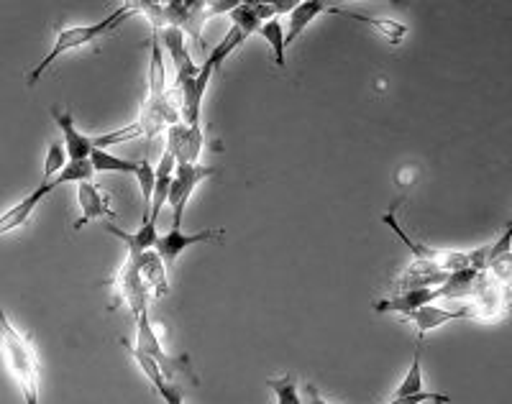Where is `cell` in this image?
<instances>
[{
  "instance_id": "9",
  "label": "cell",
  "mask_w": 512,
  "mask_h": 404,
  "mask_svg": "<svg viewBox=\"0 0 512 404\" xmlns=\"http://www.w3.org/2000/svg\"><path fill=\"white\" fill-rule=\"evenodd\" d=\"M77 205H80V215L75 220V231L85 228L88 223L98 218H116V210L111 205V195L100 190L95 182H80L77 185Z\"/></svg>"
},
{
  "instance_id": "1",
  "label": "cell",
  "mask_w": 512,
  "mask_h": 404,
  "mask_svg": "<svg viewBox=\"0 0 512 404\" xmlns=\"http://www.w3.org/2000/svg\"><path fill=\"white\" fill-rule=\"evenodd\" d=\"M0 351L6 358V366L16 379L21 397L26 404H39L41 397V364L36 348L31 346L29 335L18 325L11 323L6 310L0 307Z\"/></svg>"
},
{
  "instance_id": "24",
  "label": "cell",
  "mask_w": 512,
  "mask_h": 404,
  "mask_svg": "<svg viewBox=\"0 0 512 404\" xmlns=\"http://www.w3.org/2000/svg\"><path fill=\"white\" fill-rule=\"evenodd\" d=\"M244 41H246L244 34H241L236 26H231V29H228V34H226V39H221V41H218V47L210 49L205 64H210V67H213V72H218L223 67V62H226V59L231 57V54L236 52L241 44H244Z\"/></svg>"
},
{
  "instance_id": "5",
  "label": "cell",
  "mask_w": 512,
  "mask_h": 404,
  "mask_svg": "<svg viewBox=\"0 0 512 404\" xmlns=\"http://www.w3.org/2000/svg\"><path fill=\"white\" fill-rule=\"evenodd\" d=\"M111 287H113L111 310H116V307L123 305L136 318L141 310H146V307H149V289H146L144 279H141L139 259L123 261L121 272L116 274V279L111 282Z\"/></svg>"
},
{
  "instance_id": "14",
  "label": "cell",
  "mask_w": 512,
  "mask_h": 404,
  "mask_svg": "<svg viewBox=\"0 0 512 404\" xmlns=\"http://www.w3.org/2000/svg\"><path fill=\"white\" fill-rule=\"evenodd\" d=\"M448 274L438 269L433 261L415 259L413 264L392 282V295L395 292H408V289H428V287H441L446 282Z\"/></svg>"
},
{
  "instance_id": "7",
  "label": "cell",
  "mask_w": 512,
  "mask_h": 404,
  "mask_svg": "<svg viewBox=\"0 0 512 404\" xmlns=\"http://www.w3.org/2000/svg\"><path fill=\"white\" fill-rule=\"evenodd\" d=\"M164 149L175 156L177 164H200V156L205 149L203 123L200 126H187L175 123L167 128V146Z\"/></svg>"
},
{
  "instance_id": "19",
  "label": "cell",
  "mask_w": 512,
  "mask_h": 404,
  "mask_svg": "<svg viewBox=\"0 0 512 404\" xmlns=\"http://www.w3.org/2000/svg\"><path fill=\"white\" fill-rule=\"evenodd\" d=\"M139 272L141 279H144L146 289H149V297L152 300H164L169 295V277H167V266L159 259L157 251H146L139 259Z\"/></svg>"
},
{
  "instance_id": "4",
  "label": "cell",
  "mask_w": 512,
  "mask_h": 404,
  "mask_svg": "<svg viewBox=\"0 0 512 404\" xmlns=\"http://www.w3.org/2000/svg\"><path fill=\"white\" fill-rule=\"evenodd\" d=\"M213 174H216V169L208 167V164H177L167 195V205L172 208V220H175L172 226L182 228V215H185V205L190 202L192 192Z\"/></svg>"
},
{
  "instance_id": "6",
  "label": "cell",
  "mask_w": 512,
  "mask_h": 404,
  "mask_svg": "<svg viewBox=\"0 0 512 404\" xmlns=\"http://www.w3.org/2000/svg\"><path fill=\"white\" fill-rule=\"evenodd\" d=\"M223 238H226V231H223V228H208V231L200 233H185L182 228H172V231L157 238L154 251H157V256L169 269V266L177 261V256L185 249H190V246H195V243H221Z\"/></svg>"
},
{
  "instance_id": "30",
  "label": "cell",
  "mask_w": 512,
  "mask_h": 404,
  "mask_svg": "<svg viewBox=\"0 0 512 404\" xmlns=\"http://www.w3.org/2000/svg\"><path fill=\"white\" fill-rule=\"evenodd\" d=\"M300 399H303V404H331L328 399H323V394L318 392L315 384H303L300 387Z\"/></svg>"
},
{
  "instance_id": "10",
  "label": "cell",
  "mask_w": 512,
  "mask_h": 404,
  "mask_svg": "<svg viewBox=\"0 0 512 404\" xmlns=\"http://www.w3.org/2000/svg\"><path fill=\"white\" fill-rule=\"evenodd\" d=\"M159 41H162V49H167L169 59L175 62V82L172 85H180V82L192 80L198 77L200 67L192 62L190 49H187V34L175 26H164L162 31H157Z\"/></svg>"
},
{
  "instance_id": "23",
  "label": "cell",
  "mask_w": 512,
  "mask_h": 404,
  "mask_svg": "<svg viewBox=\"0 0 512 404\" xmlns=\"http://www.w3.org/2000/svg\"><path fill=\"white\" fill-rule=\"evenodd\" d=\"M262 39L267 41L269 47L274 52V64L280 67V70H287V47H285V29H282L280 18H272L267 24H262L259 29Z\"/></svg>"
},
{
  "instance_id": "25",
  "label": "cell",
  "mask_w": 512,
  "mask_h": 404,
  "mask_svg": "<svg viewBox=\"0 0 512 404\" xmlns=\"http://www.w3.org/2000/svg\"><path fill=\"white\" fill-rule=\"evenodd\" d=\"M90 164H93L95 172H118V174H136V164L131 159H121V156H113L111 151L93 149L90 154Z\"/></svg>"
},
{
  "instance_id": "17",
  "label": "cell",
  "mask_w": 512,
  "mask_h": 404,
  "mask_svg": "<svg viewBox=\"0 0 512 404\" xmlns=\"http://www.w3.org/2000/svg\"><path fill=\"white\" fill-rule=\"evenodd\" d=\"M331 3H323V0H303V3H295L290 13H287V21H290V29L285 34V47L290 49L295 44V39L313 24L315 18L323 16V13H331Z\"/></svg>"
},
{
  "instance_id": "22",
  "label": "cell",
  "mask_w": 512,
  "mask_h": 404,
  "mask_svg": "<svg viewBox=\"0 0 512 404\" xmlns=\"http://www.w3.org/2000/svg\"><path fill=\"white\" fill-rule=\"evenodd\" d=\"M136 139H144V131H141L139 121L128 123V126L123 128H116V131L100 133V136H90V144H93V149L108 151L111 146L128 144V141H136Z\"/></svg>"
},
{
  "instance_id": "13",
  "label": "cell",
  "mask_w": 512,
  "mask_h": 404,
  "mask_svg": "<svg viewBox=\"0 0 512 404\" xmlns=\"http://www.w3.org/2000/svg\"><path fill=\"white\" fill-rule=\"evenodd\" d=\"M402 318L408 320V323L418 330V338H425L431 330L443 328V325L454 323V320H469V315H466L464 305L454 307V310H446V307H438L436 302H433V305L418 307V310L408 312V315H402Z\"/></svg>"
},
{
  "instance_id": "2",
  "label": "cell",
  "mask_w": 512,
  "mask_h": 404,
  "mask_svg": "<svg viewBox=\"0 0 512 404\" xmlns=\"http://www.w3.org/2000/svg\"><path fill=\"white\" fill-rule=\"evenodd\" d=\"M134 13H139V3H123V6H118L111 16H105L103 21H98V24L62 26V29L57 31V36H54V44H52V49L47 52V57L41 59L34 70L29 72V80L26 82H29V85H36V82L41 80V75H44V72H47L49 67H52L59 57H62V54L75 52V49L88 47V44H93V41L103 39V36H108L111 31H116L118 26H121L126 18L134 16Z\"/></svg>"
},
{
  "instance_id": "11",
  "label": "cell",
  "mask_w": 512,
  "mask_h": 404,
  "mask_svg": "<svg viewBox=\"0 0 512 404\" xmlns=\"http://www.w3.org/2000/svg\"><path fill=\"white\" fill-rule=\"evenodd\" d=\"M121 343L126 346V351L131 353V358H134L136 364H139V369L144 371V376L149 379V384L154 387V392L159 394V397L164 399V404H185V392H182L180 384H175V381L164 379L162 369H159L157 364H154L152 358L146 356V353H141L139 348H134L131 343L126 341V338H121Z\"/></svg>"
},
{
  "instance_id": "26",
  "label": "cell",
  "mask_w": 512,
  "mask_h": 404,
  "mask_svg": "<svg viewBox=\"0 0 512 404\" xmlns=\"http://www.w3.org/2000/svg\"><path fill=\"white\" fill-rule=\"evenodd\" d=\"M267 387L272 389L274 397H277V404H303L300 399V387L292 374H280L267 379Z\"/></svg>"
},
{
  "instance_id": "3",
  "label": "cell",
  "mask_w": 512,
  "mask_h": 404,
  "mask_svg": "<svg viewBox=\"0 0 512 404\" xmlns=\"http://www.w3.org/2000/svg\"><path fill=\"white\" fill-rule=\"evenodd\" d=\"M134 348H139L141 353H146V356L152 358L154 364L162 369L164 379H175V376L182 374V376H187L192 384H198V376L192 374L190 358H187V356H172V353H169L167 348L162 346L157 330H154V325H152V318H149V307H146V310H141L139 315H136V343H134Z\"/></svg>"
},
{
  "instance_id": "15",
  "label": "cell",
  "mask_w": 512,
  "mask_h": 404,
  "mask_svg": "<svg viewBox=\"0 0 512 404\" xmlns=\"http://www.w3.org/2000/svg\"><path fill=\"white\" fill-rule=\"evenodd\" d=\"M443 300L441 287H428V289H408V292H395V295L384 297V300L374 302V312H400V315H408V312L418 310L423 305H433V302Z\"/></svg>"
},
{
  "instance_id": "8",
  "label": "cell",
  "mask_w": 512,
  "mask_h": 404,
  "mask_svg": "<svg viewBox=\"0 0 512 404\" xmlns=\"http://www.w3.org/2000/svg\"><path fill=\"white\" fill-rule=\"evenodd\" d=\"M59 185H62V182H59L57 177L49 179V182H41L39 187H34V190L24 197V200L16 202L11 210H6V213L0 215V236H6V233H11V231H18V228H24L26 223L31 220V215L36 213V208H39L41 202L47 200V197L52 195Z\"/></svg>"
},
{
  "instance_id": "21",
  "label": "cell",
  "mask_w": 512,
  "mask_h": 404,
  "mask_svg": "<svg viewBox=\"0 0 512 404\" xmlns=\"http://www.w3.org/2000/svg\"><path fill=\"white\" fill-rule=\"evenodd\" d=\"M420 356H423V338H418V346H415V353H413V364H410L408 374H405V379L400 381V387H397L395 392H392L390 399H402V397H410V394L425 392L423 366H420Z\"/></svg>"
},
{
  "instance_id": "27",
  "label": "cell",
  "mask_w": 512,
  "mask_h": 404,
  "mask_svg": "<svg viewBox=\"0 0 512 404\" xmlns=\"http://www.w3.org/2000/svg\"><path fill=\"white\" fill-rule=\"evenodd\" d=\"M136 179H139V190L141 197H144V220L149 218V205H152V195H154V167L149 159H141L136 164Z\"/></svg>"
},
{
  "instance_id": "29",
  "label": "cell",
  "mask_w": 512,
  "mask_h": 404,
  "mask_svg": "<svg viewBox=\"0 0 512 404\" xmlns=\"http://www.w3.org/2000/svg\"><path fill=\"white\" fill-rule=\"evenodd\" d=\"M448 404L451 397L446 394H438V392H420V394H410V397H402V399H390L387 404Z\"/></svg>"
},
{
  "instance_id": "28",
  "label": "cell",
  "mask_w": 512,
  "mask_h": 404,
  "mask_svg": "<svg viewBox=\"0 0 512 404\" xmlns=\"http://www.w3.org/2000/svg\"><path fill=\"white\" fill-rule=\"evenodd\" d=\"M67 162H70V159H67V151H64V146L59 144V141L49 144L47 159H44V179H41V182H49V179L57 177V174L67 167Z\"/></svg>"
},
{
  "instance_id": "16",
  "label": "cell",
  "mask_w": 512,
  "mask_h": 404,
  "mask_svg": "<svg viewBox=\"0 0 512 404\" xmlns=\"http://www.w3.org/2000/svg\"><path fill=\"white\" fill-rule=\"evenodd\" d=\"M105 231L111 233V236L121 238V241L126 243V259H141L146 251L154 249V243H157V238H159L157 223H149V220H144L136 233L123 231V228L113 226V223H105Z\"/></svg>"
},
{
  "instance_id": "20",
  "label": "cell",
  "mask_w": 512,
  "mask_h": 404,
  "mask_svg": "<svg viewBox=\"0 0 512 404\" xmlns=\"http://www.w3.org/2000/svg\"><path fill=\"white\" fill-rule=\"evenodd\" d=\"M331 13H336V16H344V18H351V21H359V24L372 26V29L377 31L379 36H384V39L390 41V44H400V41L410 34L408 26L400 24V21H395V18L364 16V13H356V11H351V8H338V6H333Z\"/></svg>"
},
{
  "instance_id": "18",
  "label": "cell",
  "mask_w": 512,
  "mask_h": 404,
  "mask_svg": "<svg viewBox=\"0 0 512 404\" xmlns=\"http://www.w3.org/2000/svg\"><path fill=\"white\" fill-rule=\"evenodd\" d=\"M175 156L169 154L167 149L162 151V159L154 167V195H152V205H149V223H157L159 213L167 205V195H169V185H172V174H175Z\"/></svg>"
},
{
  "instance_id": "12",
  "label": "cell",
  "mask_w": 512,
  "mask_h": 404,
  "mask_svg": "<svg viewBox=\"0 0 512 404\" xmlns=\"http://www.w3.org/2000/svg\"><path fill=\"white\" fill-rule=\"evenodd\" d=\"M52 118L57 123V128L62 131V146L67 151V159L70 162H88L90 154H93V144H90V136L77 128L75 118H72L70 110L52 108Z\"/></svg>"
}]
</instances>
